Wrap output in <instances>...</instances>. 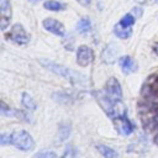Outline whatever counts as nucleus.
Wrapping results in <instances>:
<instances>
[{
  "mask_svg": "<svg viewBox=\"0 0 158 158\" xmlns=\"http://www.w3.org/2000/svg\"><path fill=\"white\" fill-rule=\"evenodd\" d=\"M40 63L44 68H47L48 70H51V72L65 78L73 85H77V86H80V88H84V86L88 85L86 77L80 74V73H78V72H74V70H72V69H69V68H67V67H64L62 64L54 63V62H52L49 59H40Z\"/></svg>",
  "mask_w": 158,
  "mask_h": 158,
  "instance_id": "f257e3e1",
  "label": "nucleus"
},
{
  "mask_svg": "<svg viewBox=\"0 0 158 158\" xmlns=\"http://www.w3.org/2000/svg\"><path fill=\"white\" fill-rule=\"evenodd\" d=\"M11 144L23 152H28L35 148V141L32 136L26 131H16L11 133Z\"/></svg>",
  "mask_w": 158,
  "mask_h": 158,
  "instance_id": "f03ea898",
  "label": "nucleus"
},
{
  "mask_svg": "<svg viewBox=\"0 0 158 158\" xmlns=\"http://www.w3.org/2000/svg\"><path fill=\"white\" fill-rule=\"evenodd\" d=\"M6 38L16 44H26L30 41V36L25 31L23 26L20 23H15L11 27L10 32L6 33Z\"/></svg>",
  "mask_w": 158,
  "mask_h": 158,
  "instance_id": "7ed1b4c3",
  "label": "nucleus"
},
{
  "mask_svg": "<svg viewBox=\"0 0 158 158\" xmlns=\"http://www.w3.org/2000/svg\"><path fill=\"white\" fill-rule=\"evenodd\" d=\"M105 94L114 101L121 100L122 98V89L116 78H110L105 84Z\"/></svg>",
  "mask_w": 158,
  "mask_h": 158,
  "instance_id": "20e7f679",
  "label": "nucleus"
},
{
  "mask_svg": "<svg viewBox=\"0 0 158 158\" xmlns=\"http://www.w3.org/2000/svg\"><path fill=\"white\" fill-rule=\"evenodd\" d=\"M94 59V52L88 46H79L77 51V63L80 67L89 65Z\"/></svg>",
  "mask_w": 158,
  "mask_h": 158,
  "instance_id": "39448f33",
  "label": "nucleus"
},
{
  "mask_svg": "<svg viewBox=\"0 0 158 158\" xmlns=\"http://www.w3.org/2000/svg\"><path fill=\"white\" fill-rule=\"evenodd\" d=\"M12 16L11 4L9 0H0V28L5 30Z\"/></svg>",
  "mask_w": 158,
  "mask_h": 158,
  "instance_id": "423d86ee",
  "label": "nucleus"
},
{
  "mask_svg": "<svg viewBox=\"0 0 158 158\" xmlns=\"http://www.w3.org/2000/svg\"><path fill=\"white\" fill-rule=\"evenodd\" d=\"M115 122V126H116V130L118 133H121L122 136H128L133 132V125L131 123V121L128 120V117L125 115L117 117L114 120Z\"/></svg>",
  "mask_w": 158,
  "mask_h": 158,
  "instance_id": "0eeeda50",
  "label": "nucleus"
},
{
  "mask_svg": "<svg viewBox=\"0 0 158 158\" xmlns=\"http://www.w3.org/2000/svg\"><path fill=\"white\" fill-rule=\"evenodd\" d=\"M42 25H43V27H44L47 31L52 32V33L56 35V36L62 37V36H64V33H65V28H64L63 23L59 22V21H57V20H54V19H51V17H49V19H44L43 22H42Z\"/></svg>",
  "mask_w": 158,
  "mask_h": 158,
  "instance_id": "6e6552de",
  "label": "nucleus"
},
{
  "mask_svg": "<svg viewBox=\"0 0 158 158\" xmlns=\"http://www.w3.org/2000/svg\"><path fill=\"white\" fill-rule=\"evenodd\" d=\"M118 63H120V67H121L123 74H131L137 70V63L128 56L121 57L118 59Z\"/></svg>",
  "mask_w": 158,
  "mask_h": 158,
  "instance_id": "1a4fd4ad",
  "label": "nucleus"
},
{
  "mask_svg": "<svg viewBox=\"0 0 158 158\" xmlns=\"http://www.w3.org/2000/svg\"><path fill=\"white\" fill-rule=\"evenodd\" d=\"M114 33H115L118 38L126 40V38H128V37L132 35V30H131V27H123V26H121L120 23H117V25H115V27H114Z\"/></svg>",
  "mask_w": 158,
  "mask_h": 158,
  "instance_id": "9d476101",
  "label": "nucleus"
},
{
  "mask_svg": "<svg viewBox=\"0 0 158 158\" xmlns=\"http://www.w3.org/2000/svg\"><path fill=\"white\" fill-rule=\"evenodd\" d=\"M21 104L22 106L28 110V111H35L36 110V102L32 99V96H30V94L27 93H22V98H21Z\"/></svg>",
  "mask_w": 158,
  "mask_h": 158,
  "instance_id": "9b49d317",
  "label": "nucleus"
},
{
  "mask_svg": "<svg viewBox=\"0 0 158 158\" xmlns=\"http://www.w3.org/2000/svg\"><path fill=\"white\" fill-rule=\"evenodd\" d=\"M96 149L101 153V156L106 157V158H116L118 157V153L116 151H114L112 148L105 146V144H96Z\"/></svg>",
  "mask_w": 158,
  "mask_h": 158,
  "instance_id": "f8f14e48",
  "label": "nucleus"
},
{
  "mask_svg": "<svg viewBox=\"0 0 158 158\" xmlns=\"http://www.w3.org/2000/svg\"><path fill=\"white\" fill-rule=\"evenodd\" d=\"M43 6H44V9L49 10V11H60V10L65 9V5L63 2L57 1V0H47L43 4Z\"/></svg>",
  "mask_w": 158,
  "mask_h": 158,
  "instance_id": "ddd939ff",
  "label": "nucleus"
},
{
  "mask_svg": "<svg viewBox=\"0 0 158 158\" xmlns=\"http://www.w3.org/2000/svg\"><path fill=\"white\" fill-rule=\"evenodd\" d=\"M90 27H91V22H90V20H89L88 17L80 19L79 22L77 23V30H78V32H80V33L88 32V31L90 30Z\"/></svg>",
  "mask_w": 158,
  "mask_h": 158,
  "instance_id": "4468645a",
  "label": "nucleus"
},
{
  "mask_svg": "<svg viewBox=\"0 0 158 158\" xmlns=\"http://www.w3.org/2000/svg\"><path fill=\"white\" fill-rule=\"evenodd\" d=\"M0 114L2 116H17L19 117L20 111H16V110L9 107L4 101H1V104H0Z\"/></svg>",
  "mask_w": 158,
  "mask_h": 158,
  "instance_id": "2eb2a0df",
  "label": "nucleus"
},
{
  "mask_svg": "<svg viewBox=\"0 0 158 158\" xmlns=\"http://www.w3.org/2000/svg\"><path fill=\"white\" fill-rule=\"evenodd\" d=\"M118 23L123 27H131L135 23V16L132 14H126L125 16H122V19L120 20Z\"/></svg>",
  "mask_w": 158,
  "mask_h": 158,
  "instance_id": "dca6fc26",
  "label": "nucleus"
},
{
  "mask_svg": "<svg viewBox=\"0 0 158 158\" xmlns=\"http://www.w3.org/2000/svg\"><path fill=\"white\" fill-rule=\"evenodd\" d=\"M35 157H36V158H56V157H57V154H56L54 152H52V151L43 149V151H41V152L36 153V154H35Z\"/></svg>",
  "mask_w": 158,
  "mask_h": 158,
  "instance_id": "f3484780",
  "label": "nucleus"
},
{
  "mask_svg": "<svg viewBox=\"0 0 158 158\" xmlns=\"http://www.w3.org/2000/svg\"><path fill=\"white\" fill-rule=\"evenodd\" d=\"M59 132H63V135L60 136V141L65 139V138L68 137V135L70 133V126H69L68 123H62V125L59 126Z\"/></svg>",
  "mask_w": 158,
  "mask_h": 158,
  "instance_id": "a211bd4d",
  "label": "nucleus"
},
{
  "mask_svg": "<svg viewBox=\"0 0 158 158\" xmlns=\"http://www.w3.org/2000/svg\"><path fill=\"white\" fill-rule=\"evenodd\" d=\"M78 154V151L73 146H68L65 148V152L63 153V157H75Z\"/></svg>",
  "mask_w": 158,
  "mask_h": 158,
  "instance_id": "6ab92c4d",
  "label": "nucleus"
},
{
  "mask_svg": "<svg viewBox=\"0 0 158 158\" xmlns=\"http://www.w3.org/2000/svg\"><path fill=\"white\" fill-rule=\"evenodd\" d=\"M11 144V135L9 133H1L0 135V144Z\"/></svg>",
  "mask_w": 158,
  "mask_h": 158,
  "instance_id": "aec40b11",
  "label": "nucleus"
},
{
  "mask_svg": "<svg viewBox=\"0 0 158 158\" xmlns=\"http://www.w3.org/2000/svg\"><path fill=\"white\" fill-rule=\"evenodd\" d=\"M80 5H83V6H89L90 5V2H91V0H77Z\"/></svg>",
  "mask_w": 158,
  "mask_h": 158,
  "instance_id": "412c9836",
  "label": "nucleus"
},
{
  "mask_svg": "<svg viewBox=\"0 0 158 158\" xmlns=\"http://www.w3.org/2000/svg\"><path fill=\"white\" fill-rule=\"evenodd\" d=\"M132 12H133V14H136V16H141V15H142V10H141V9H138V7H135V9L132 10Z\"/></svg>",
  "mask_w": 158,
  "mask_h": 158,
  "instance_id": "4be33fe9",
  "label": "nucleus"
},
{
  "mask_svg": "<svg viewBox=\"0 0 158 158\" xmlns=\"http://www.w3.org/2000/svg\"><path fill=\"white\" fill-rule=\"evenodd\" d=\"M153 49H154V53L158 56V43H156L154 44V47H153Z\"/></svg>",
  "mask_w": 158,
  "mask_h": 158,
  "instance_id": "5701e85b",
  "label": "nucleus"
},
{
  "mask_svg": "<svg viewBox=\"0 0 158 158\" xmlns=\"http://www.w3.org/2000/svg\"><path fill=\"white\" fill-rule=\"evenodd\" d=\"M136 1H138V2H142V4H148V1H149V0H136Z\"/></svg>",
  "mask_w": 158,
  "mask_h": 158,
  "instance_id": "b1692460",
  "label": "nucleus"
},
{
  "mask_svg": "<svg viewBox=\"0 0 158 158\" xmlns=\"http://www.w3.org/2000/svg\"><path fill=\"white\" fill-rule=\"evenodd\" d=\"M154 142H156V144H158V135L156 136V138H154Z\"/></svg>",
  "mask_w": 158,
  "mask_h": 158,
  "instance_id": "393cba45",
  "label": "nucleus"
},
{
  "mask_svg": "<svg viewBox=\"0 0 158 158\" xmlns=\"http://www.w3.org/2000/svg\"><path fill=\"white\" fill-rule=\"evenodd\" d=\"M32 1H38V0H32Z\"/></svg>",
  "mask_w": 158,
  "mask_h": 158,
  "instance_id": "a878e982",
  "label": "nucleus"
}]
</instances>
